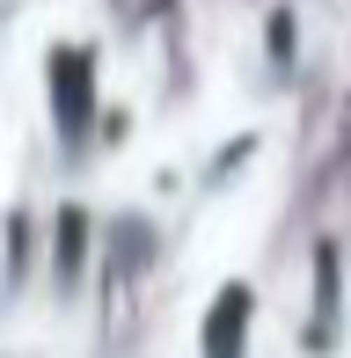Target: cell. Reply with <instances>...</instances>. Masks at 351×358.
I'll list each match as a JSON object with an SVG mask.
<instances>
[{"mask_svg": "<svg viewBox=\"0 0 351 358\" xmlns=\"http://www.w3.org/2000/svg\"><path fill=\"white\" fill-rule=\"evenodd\" d=\"M351 344V264L344 241L315 227L300 249V315H293V351L300 358H337Z\"/></svg>", "mask_w": 351, "mask_h": 358, "instance_id": "obj_2", "label": "cell"}, {"mask_svg": "<svg viewBox=\"0 0 351 358\" xmlns=\"http://www.w3.org/2000/svg\"><path fill=\"white\" fill-rule=\"evenodd\" d=\"M162 264H169V234H162V213H154V205H124V213L103 220V285H110V307L139 300Z\"/></svg>", "mask_w": 351, "mask_h": 358, "instance_id": "obj_4", "label": "cell"}, {"mask_svg": "<svg viewBox=\"0 0 351 358\" xmlns=\"http://www.w3.org/2000/svg\"><path fill=\"white\" fill-rule=\"evenodd\" d=\"M257 66L271 95H293L308 73V15L300 0H264L257 8Z\"/></svg>", "mask_w": 351, "mask_h": 358, "instance_id": "obj_6", "label": "cell"}, {"mask_svg": "<svg viewBox=\"0 0 351 358\" xmlns=\"http://www.w3.org/2000/svg\"><path fill=\"white\" fill-rule=\"evenodd\" d=\"M37 95H44V132H52L59 169L81 176L95 161V124H103V44L81 29H59L37 52Z\"/></svg>", "mask_w": 351, "mask_h": 358, "instance_id": "obj_1", "label": "cell"}, {"mask_svg": "<svg viewBox=\"0 0 351 358\" xmlns=\"http://www.w3.org/2000/svg\"><path fill=\"white\" fill-rule=\"evenodd\" d=\"M264 146H271L264 124H242L234 139H220L213 154H205V169H198V190H205V198H220V190H242V183H249V169L264 161Z\"/></svg>", "mask_w": 351, "mask_h": 358, "instance_id": "obj_8", "label": "cell"}, {"mask_svg": "<svg viewBox=\"0 0 351 358\" xmlns=\"http://www.w3.org/2000/svg\"><path fill=\"white\" fill-rule=\"evenodd\" d=\"M103 278V213L81 198V190H66L59 205H44V271H37V292L59 307V315H73V307L95 292Z\"/></svg>", "mask_w": 351, "mask_h": 358, "instance_id": "obj_3", "label": "cell"}, {"mask_svg": "<svg viewBox=\"0 0 351 358\" xmlns=\"http://www.w3.org/2000/svg\"><path fill=\"white\" fill-rule=\"evenodd\" d=\"M37 271H44V205L15 198L8 213H0V307L37 292Z\"/></svg>", "mask_w": 351, "mask_h": 358, "instance_id": "obj_7", "label": "cell"}, {"mask_svg": "<svg viewBox=\"0 0 351 358\" xmlns=\"http://www.w3.org/2000/svg\"><path fill=\"white\" fill-rule=\"evenodd\" d=\"M139 132V110L132 103H103V124H95V154H124Z\"/></svg>", "mask_w": 351, "mask_h": 358, "instance_id": "obj_9", "label": "cell"}, {"mask_svg": "<svg viewBox=\"0 0 351 358\" xmlns=\"http://www.w3.org/2000/svg\"><path fill=\"white\" fill-rule=\"evenodd\" d=\"M257 322H264V292H257V278L227 271V278L205 292L190 344H198V358H257Z\"/></svg>", "mask_w": 351, "mask_h": 358, "instance_id": "obj_5", "label": "cell"}]
</instances>
